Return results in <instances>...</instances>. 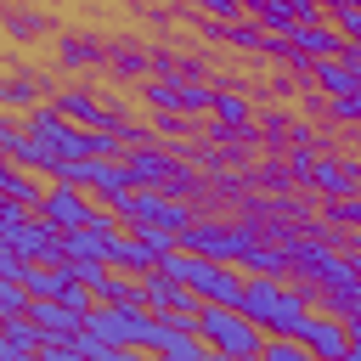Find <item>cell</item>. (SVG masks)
<instances>
[{
	"label": "cell",
	"instance_id": "obj_22",
	"mask_svg": "<svg viewBox=\"0 0 361 361\" xmlns=\"http://www.w3.org/2000/svg\"><path fill=\"white\" fill-rule=\"evenodd\" d=\"M327 118H338V124H361V90H350V96H327Z\"/></svg>",
	"mask_w": 361,
	"mask_h": 361
},
{
	"label": "cell",
	"instance_id": "obj_18",
	"mask_svg": "<svg viewBox=\"0 0 361 361\" xmlns=\"http://www.w3.org/2000/svg\"><path fill=\"white\" fill-rule=\"evenodd\" d=\"M107 68H113L118 79H147V73H152V56H147V51H130V45H113V51H107Z\"/></svg>",
	"mask_w": 361,
	"mask_h": 361
},
{
	"label": "cell",
	"instance_id": "obj_8",
	"mask_svg": "<svg viewBox=\"0 0 361 361\" xmlns=\"http://www.w3.org/2000/svg\"><path fill=\"white\" fill-rule=\"evenodd\" d=\"M124 158H130V169H135V186H164L169 175H175V152H164V147H152V141H130L124 147Z\"/></svg>",
	"mask_w": 361,
	"mask_h": 361
},
{
	"label": "cell",
	"instance_id": "obj_3",
	"mask_svg": "<svg viewBox=\"0 0 361 361\" xmlns=\"http://www.w3.org/2000/svg\"><path fill=\"white\" fill-rule=\"evenodd\" d=\"M73 124H90V130H107V124H124V107L113 102V96H96V90H85V85H73V90H56L51 96Z\"/></svg>",
	"mask_w": 361,
	"mask_h": 361
},
{
	"label": "cell",
	"instance_id": "obj_11",
	"mask_svg": "<svg viewBox=\"0 0 361 361\" xmlns=\"http://www.w3.org/2000/svg\"><path fill=\"white\" fill-rule=\"evenodd\" d=\"M310 85L327 90V96H350V90H361V73H355L344 56H316V62H310Z\"/></svg>",
	"mask_w": 361,
	"mask_h": 361
},
{
	"label": "cell",
	"instance_id": "obj_6",
	"mask_svg": "<svg viewBox=\"0 0 361 361\" xmlns=\"http://www.w3.org/2000/svg\"><path fill=\"white\" fill-rule=\"evenodd\" d=\"M305 192H316V203H322V197L361 192V164H344V158L322 152V158H316V169H310V180H305Z\"/></svg>",
	"mask_w": 361,
	"mask_h": 361
},
{
	"label": "cell",
	"instance_id": "obj_12",
	"mask_svg": "<svg viewBox=\"0 0 361 361\" xmlns=\"http://www.w3.org/2000/svg\"><path fill=\"white\" fill-rule=\"evenodd\" d=\"M0 322H6L0 361H34V355H39V327H34V316H0Z\"/></svg>",
	"mask_w": 361,
	"mask_h": 361
},
{
	"label": "cell",
	"instance_id": "obj_7",
	"mask_svg": "<svg viewBox=\"0 0 361 361\" xmlns=\"http://www.w3.org/2000/svg\"><path fill=\"white\" fill-rule=\"evenodd\" d=\"M293 45H299V56H344V28L333 23V17H305V23H293V34H288Z\"/></svg>",
	"mask_w": 361,
	"mask_h": 361
},
{
	"label": "cell",
	"instance_id": "obj_23",
	"mask_svg": "<svg viewBox=\"0 0 361 361\" xmlns=\"http://www.w3.org/2000/svg\"><path fill=\"white\" fill-rule=\"evenodd\" d=\"M316 158H322V147H299V141H293V152H288V169H293V180H299V186L310 180V169H316Z\"/></svg>",
	"mask_w": 361,
	"mask_h": 361
},
{
	"label": "cell",
	"instance_id": "obj_20",
	"mask_svg": "<svg viewBox=\"0 0 361 361\" xmlns=\"http://www.w3.org/2000/svg\"><path fill=\"white\" fill-rule=\"evenodd\" d=\"M254 186H259V192H288V186H299V180H293V169H288V164L265 158V164L254 169Z\"/></svg>",
	"mask_w": 361,
	"mask_h": 361
},
{
	"label": "cell",
	"instance_id": "obj_19",
	"mask_svg": "<svg viewBox=\"0 0 361 361\" xmlns=\"http://www.w3.org/2000/svg\"><path fill=\"white\" fill-rule=\"evenodd\" d=\"M316 214H322V220H333V226H361V192L322 197V203H316Z\"/></svg>",
	"mask_w": 361,
	"mask_h": 361
},
{
	"label": "cell",
	"instance_id": "obj_17",
	"mask_svg": "<svg viewBox=\"0 0 361 361\" xmlns=\"http://www.w3.org/2000/svg\"><path fill=\"white\" fill-rule=\"evenodd\" d=\"M226 45H237V51H265V45H271V28L254 23V17H237V23H226Z\"/></svg>",
	"mask_w": 361,
	"mask_h": 361
},
{
	"label": "cell",
	"instance_id": "obj_16",
	"mask_svg": "<svg viewBox=\"0 0 361 361\" xmlns=\"http://www.w3.org/2000/svg\"><path fill=\"white\" fill-rule=\"evenodd\" d=\"M248 17H254V23H265L271 34H293V23H299L293 0H248Z\"/></svg>",
	"mask_w": 361,
	"mask_h": 361
},
{
	"label": "cell",
	"instance_id": "obj_26",
	"mask_svg": "<svg viewBox=\"0 0 361 361\" xmlns=\"http://www.w3.org/2000/svg\"><path fill=\"white\" fill-rule=\"evenodd\" d=\"M259 130H265V141H271V147H282V141H288V130H282V113H259Z\"/></svg>",
	"mask_w": 361,
	"mask_h": 361
},
{
	"label": "cell",
	"instance_id": "obj_14",
	"mask_svg": "<svg viewBox=\"0 0 361 361\" xmlns=\"http://www.w3.org/2000/svg\"><path fill=\"white\" fill-rule=\"evenodd\" d=\"M39 90H45V79L6 73V85H0V102H6V113H28V107H39Z\"/></svg>",
	"mask_w": 361,
	"mask_h": 361
},
{
	"label": "cell",
	"instance_id": "obj_5",
	"mask_svg": "<svg viewBox=\"0 0 361 361\" xmlns=\"http://www.w3.org/2000/svg\"><path fill=\"white\" fill-rule=\"evenodd\" d=\"M299 338L310 344V355H350V322H344L338 310H322V305H316Z\"/></svg>",
	"mask_w": 361,
	"mask_h": 361
},
{
	"label": "cell",
	"instance_id": "obj_1",
	"mask_svg": "<svg viewBox=\"0 0 361 361\" xmlns=\"http://www.w3.org/2000/svg\"><path fill=\"white\" fill-rule=\"evenodd\" d=\"M243 310L276 338V333H288V338H299L305 333V322H310V310H316V299H310V288L305 282H288V276H259V271H248V288H243Z\"/></svg>",
	"mask_w": 361,
	"mask_h": 361
},
{
	"label": "cell",
	"instance_id": "obj_2",
	"mask_svg": "<svg viewBox=\"0 0 361 361\" xmlns=\"http://www.w3.org/2000/svg\"><path fill=\"white\" fill-rule=\"evenodd\" d=\"M197 333L209 338L214 355H231V361L265 355V338H271L243 305H203V310H197Z\"/></svg>",
	"mask_w": 361,
	"mask_h": 361
},
{
	"label": "cell",
	"instance_id": "obj_4",
	"mask_svg": "<svg viewBox=\"0 0 361 361\" xmlns=\"http://www.w3.org/2000/svg\"><path fill=\"white\" fill-rule=\"evenodd\" d=\"M90 209H96V197H90L85 186H73V180H51V186H45V209H39V214H45L51 226H62V231H68V226H85V220H90Z\"/></svg>",
	"mask_w": 361,
	"mask_h": 361
},
{
	"label": "cell",
	"instance_id": "obj_13",
	"mask_svg": "<svg viewBox=\"0 0 361 361\" xmlns=\"http://www.w3.org/2000/svg\"><path fill=\"white\" fill-rule=\"evenodd\" d=\"M107 51H113V45H102L96 34H62L56 62H62V68H96V62H107Z\"/></svg>",
	"mask_w": 361,
	"mask_h": 361
},
{
	"label": "cell",
	"instance_id": "obj_15",
	"mask_svg": "<svg viewBox=\"0 0 361 361\" xmlns=\"http://www.w3.org/2000/svg\"><path fill=\"white\" fill-rule=\"evenodd\" d=\"M220 124H254V107H248V96L237 90V85H214V107H209Z\"/></svg>",
	"mask_w": 361,
	"mask_h": 361
},
{
	"label": "cell",
	"instance_id": "obj_10",
	"mask_svg": "<svg viewBox=\"0 0 361 361\" xmlns=\"http://www.w3.org/2000/svg\"><path fill=\"white\" fill-rule=\"evenodd\" d=\"M28 316H34V327H39V344H45V338H68V333H79V327H85V316H79V310H68L62 299H39V293H34Z\"/></svg>",
	"mask_w": 361,
	"mask_h": 361
},
{
	"label": "cell",
	"instance_id": "obj_25",
	"mask_svg": "<svg viewBox=\"0 0 361 361\" xmlns=\"http://www.w3.org/2000/svg\"><path fill=\"white\" fill-rule=\"evenodd\" d=\"M333 23L344 28V39H355V45H361V6H344V11H333Z\"/></svg>",
	"mask_w": 361,
	"mask_h": 361
},
{
	"label": "cell",
	"instance_id": "obj_21",
	"mask_svg": "<svg viewBox=\"0 0 361 361\" xmlns=\"http://www.w3.org/2000/svg\"><path fill=\"white\" fill-rule=\"evenodd\" d=\"M152 135H192V113H180V107H158Z\"/></svg>",
	"mask_w": 361,
	"mask_h": 361
},
{
	"label": "cell",
	"instance_id": "obj_9",
	"mask_svg": "<svg viewBox=\"0 0 361 361\" xmlns=\"http://www.w3.org/2000/svg\"><path fill=\"white\" fill-rule=\"evenodd\" d=\"M152 355H164V361H203V355H214V350H209V338H203L197 327H169V322H158Z\"/></svg>",
	"mask_w": 361,
	"mask_h": 361
},
{
	"label": "cell",
	"instance_id": "obj_24",
	"mask_svg": "<svg viewBox=\"0 0 361 361\" xmlns=\"http://www.w3.org/2000/svg\"><path fill=\"white\" fill-rule=\"evenodd\" d=\"M209 17H226V23H237V17H248V0H197Z\"/></svg>",
	"mask_w": 361,
	"mask_h": 361
}]
</instances>
